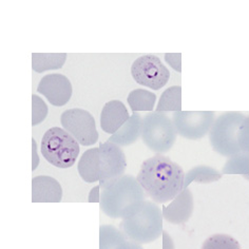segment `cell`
Wrapping results in <instances>:
<instances>
[{
  "label": "cell",
  "instance_id": "26",
  "mask_svg": "<svg viewBox=\"0 0 249 249\" xmlns=\"http://www.w3.org/2000/svg\"><path fill=\"white\" fill-rule=\"evenodd\" d=\"M89 203H99L101 202V186L99 184L95 187H93L92 190L90 191L88 196Z\"/></svg>",
  "mask_w": 249,
  "mask_h": 249
},
{
  "label": "cell",
  "instance_id": "2",
  "mask_svg": "<svg viewBox=\"0 0 249 249\" xmlns=\"http://www.w3.org/2000/svg\"><path fill=\"white\" fill-rule=\"evenodd\" d=\"M213 149L223 157L231 158L249 151V118L238 111L224 112L215 118L209 131Z\"/></svg>",
  "mask_w": 249,
  "mask_h": 249
},
{
  "label": "cell",
  "instance_id": "4",
  "mask_svg": "<svg viewBox=\"0 0 249 249\" xmlns=\"http://www.w3.org/2000/svg\"><path fill=\"white\" fill-rule=\"evenodd\" d=\"M163 210L153 201H145L131 215L122 220L120 227L130 240L149 244L163 234Z\"/></svg>",
  "mask_w": 249,
  "mask_h": 249
},
{
  "label": "cell",
  "instance_id": "20",
  "mask_svg": "<svg viewBox=\"0 0 249 249\" xmlns=\"http://www.w3.org/2000/svg\"><path fill=\"white\" fill-rule=\"evenodd\" d=\"M128 104L133 112L138 111H152L157 96L154 93L144 90V89H135L129 93Z\"/></svg>",
  "mask_w": 249,
  "mask_h": 249
},
{
  "label": "cell",
  "instance_id": "29",
  "mask_svg": "<svg viewBox=\"0 0 249 249\" xmlns=\"http://www.w3.org/2000/svg\"><path fill=\"white\" fill-rule=\"evenodd\" d=\"M163 245L164 249H174V244L171 236L166 231H163Z\"/></svg>",
  "mask_w": 249,
  "mask_h": 249
},
{
  "label": "cell",
  "instance_id": "16",
  "mask_svg": "<svg viewBox=\"0 0 249 249\" xmlns=\"http://www.w3.org/2000/svg\"><path fill=\"white\" fill-rule=\"evenodd\" d=\"M80 178L87 183L98 182L99 179V149L91 148L83 153L77 165Z\"/></svg>",
  "mask_w": 249,
  "mask_h": 249
},
{
  "label": "cell",
  "instance_id": "7",
  "mask_svg": "<svg viewBox=\"0 0 249 249\" xmlns=\"http://www.w3.org/2000/svg\"><path fill=\"white\" fill-rule=\"evenodd\" d=\"M60 124L79 145L92 146L98 141L95 120L89 111L78 108L66 110L60 115Z\"/></svg>",
  "mask_w": 249,
  "mask_h": 249
},
{
  "label": "cell",
  "instance_id": "28",
  "mask_svg": "<svg viewBox=\"0 0 249 249\" xmlns=\"http://www.w3.org/2000/svg\"><path fill=\"white\" fill-rule=\"evenodd\" d=\"M117 249H144L142 247L141 244H139V243H136L132 240H126L124 243H122V244L118 246Z\"/></svg>",
  "mask_w": 249,
  "mask_h": 249
},
{
  "label": "cell",
  "instance_id": "13",
  "mask_svg": "<svg viewBox=\"0 0 249 249\" xmlns=\"http://www.w3.org/2000/svg\"><path fill=\"white\" fill-rule=\"evenodd\" d=\"M61 198L62 189L57 179L48 176H39L33 178V203H59Z\"/></svg>",
  "mask_w": 249,
  "mask_h": 249
},
{
  "label": "cell",
  "instance_id": "12",
  "mask_svg": "<svg viewBox=\"0 0 249 249\" xmlns=\"http://www.w3.org/2000/svg\"><path fill=\"white\" fill-rule=\"evenodd\" d=\"M194 207L192 192L188 188H185L168 206L163 208V216L171 224H184L189 221L194 213Z\"/></svg>",
  "mask_w": 249,
  "mask_h": 249
},
{
  "label": "cell",
  "instance_id": "3",
  "mask_svg": "<svg viewBox=\"0 0 249 249\" xmlns=\"http://www.w3.org/2000/svg\"><path fill=\"white\" fill-rule=\"evenodd\" d=\"M145 200V190L136 178L124 174L101 190V209L111 219H126L138 210Z\"/></svg>",
  "mask_w": 249,
  "mask_h": 249
},
{
  "label": "cell",
  "instance_id": "10",
  "mask_svg": "<svg viewBox=\"0 0 249 249\" xmlns=\"http://www.w3.org/2000/svg\"><path fill=\"white\" fill-rule=\"evenodd\" d=\"M177 132L184 139L196 141L209 133L214 122L213 111H178L173 120Z\"/></svg>",
  "mask_w": 249,
  "mask_h": 249
},
{
  "label": "cell",
  "instance_id": "30",
  "mask_svg": "<svg viewBox=\"0 0 249 249\" xmlns=\"http://www.w3.org/2000/svg\"><path fill=\"white\" fill-rule=\"evenodd\" d=\"M244 178H245L246 179H248V180H249V174H246V176H244Z\"/></svg>",
  "mask_w": 249,
  "mask_h": 249
},
{
  "label": "cell",
  "instance_id": "18",
  "mask_svg": "<svg viewBox=\"0 0 249 249\" xmlns=\"http://www.w3.org/2000/svg\"><path fill=\"white\" fill-rule=\"evenodd\" d=\"M222 178V173L217 170L213 169V167L209 166H196L192 168L188 172L185 174V182H184V189L188 188V186L194 183H200V184H207L216 182Z\"/></svg>",
  "mask_w": 249,
  "mask_h": 249
},
{
  "label": "cell",
  "instance_id": "19",
  "mask_svg": "<svg viewBox=\"0 0 249 249\" xmlns=\"http://www.w3.org/2000/svg\"><path fill=\"white\" fill-rule=\"evenodd\" d=\"M178 112L182 111V88L173 86L161 93L157 106V112Z\"/></svg>",
  "mask_w": 249,
  "mask_h": 249
},
{
  "label": "cell",
  "instance_id": "24",
  "mask_svg": "<svg viewBox=\"0 0 249 249\" xmlns=\"http://www.w3.org/2000/svg\"><path fill=\"white\" fill-rule=\"evenodd\" d=\"M48 106L38 95H32V124L37 126L46 120L48 116Z\"/></svg>",
  "mask_w": 249,
  "mask_h": 249
},
{
  "label": "cell",
  "instance_id": "27",
  "mask_svg": "<svg viewBox=\"0 0 249 249\" xmlns=\"http://www.w3.org/2000/svg\"><path fill=\"white\" fill-rule=\"evenodd\" d=\"M32 170H35L37 167L39 165V157H38V153H37V144L35 140H32Z\"/></svg>",
  "mask_w": 249,
  "mask_h": 249
},
{
  "label": "cell",
  "instance_id": "23",
  "mask_svg": "<svg viewBox=\"0 0 249 249\" xmlns=\"http://www.w3.org/2000/svg\"><path fill=\"white\" fill-rule=\"evenodd\" d=\"M202 249H241V246L231 235L216 233L204 241Z\"/></svg>",
  "mask_w": 249,
  "mask_h": 249
},
{
  "label": "cell",
  "instance_id": "8",
  "mask_svg": "<svg viewBox=\"0 0 249 249\" xmlns=\"http://www.w3.org/2000/svg\"><path fill=\"white\" fill-rule=\"evenodd\" d=\"M131 75L136 83L153 90L165 87L170 78L167 67L155 55H142L131 66Z\"/></svg>",
  "mask_w": 249,
  "mask_h": 249
},
{
  "label": "cell",
  "instance_id": "22",
  "mask_svg": "<svg viewBox=\"0 0 249 249\" xmlns=\"http://www.w3.org/2000/svg\"><path fill=\"white\" fill-rule=\"evenodd\" d=\"M249 171V154L248 152H241L229 158L223 168L225 174H243L246 176Z\"/></svg>",
  "mask_w": 249,
  "mask_h": 249
},
{
  "label": "cell",
  "instance_id": "1",
  "mask_svg": "<svg viewBox=\"0 0 249 249\" xmlns=\"http://www.w3.org/2000/svg\"><path fill=\"white\" fill-rule=\"evenodd\" d=\"M136 179L154 203L165 204L184 190L185 173L176 161L155 154L144 160Z\"/></svg>",
  "mask_w": 249,
  "mask_h": 249
},
{
  "label": "cell",
  "instance_id": "11",
  "mask_svg": "<svg viewBox=\"0 0 249 249\" xmlns=\"http://www.w3.org/2000/svg\"><path fill=\"white\" fill-rule=\"evenodd\" d=\"M37 91L46 96L49 103L55 107H61L70 101L72 96V85L62 74L54 73L43 76L37 87Z\"/></svg>",
  "mask_w": 249,
  "mask_h": 249
},
{
  "label": "cell",
  "instance_id": "25",
  "mask_svg": "<svg viewBox=\"0 0 249 249\" xmlns=\"http://www.w3.org/2000/svg\"><path fill=\"white\" fill-rule=\"evenodd\" d=\"M165 60L169 64L170 67H172L174 70H177L178 72L182 71V54L180 53H176V54H171V53H167L165 54Z\"/></svg>",
  "mask_w": 249,
  "mask_h": 249
},
{
  "label": "cell",
  "instance_id": "5",
  "mask_svg": "<svg viewBox=\"0 0 249 249\" xmlns=\"http://www.w3.org/2000/svg\"><path fill=\"white\" fill-rule=\"evenodd\" d=\"M41 154L50 164L57 168L72 167L79 155V142L64 128L53 127L43 134Z\"/></svg>",
  "mask_w": 249,
  "mask_h": 249
},
{
  "label": "cell",
  "instance_id": "6",
  "mask_svg": "<svg viewBox=\"0 0 249 249\" xmlns=\"http://www.w3.org/2000/svg\"><path fill=\"white\" fill-rule=\"evenodd\" d=\"M178 132L170 117L164 112H151L142 117V140L144 144L157 154L170 150L176 144Z\"/></svg>",
  "mask_w": 249,
  "mask_h": 249
},
{
  "label": "cell",
  "instance_id": "21",
  "mask_svg": "<svg viewBox=\"0 0 249 249\" xmlns=\"http://www.w3.org/2000/svg\"><path fill=\"white\" fill-rule=\"evenodd\" d=\"M129 238L122 230L111 225L99 227V249H117Z\"/></svg>",
  "mask_w": 249,
  "mask_h": 249
},
{
  "label": "cell",
  "instance_id": "14",
  "mask_svg": "<svg viewBox=\"0 0 249 249\" xmlns=\"http://www.w3.org/2000/svg\"><path fill=\"white\" fill-rule=\"evenodd\" d=\"M130 118V114L121 101H110L106 103L101 113V127L103 131L114 134Z\"/></svg>",
  "mask_w": 249,
  "mask_h": 249
},
{
  "label": "cell",
  "instance_id": "17",
  "mask_svg": "<svg viewBox=\"0 0 249 249\" xmlns=\"http://www.w3.org/2000/svg\"><path fill=\"white\" fill-rule=\"evenodd\" d=\"M66 59V53H33L32 68L37 73L57 70L64 67Z\"/></svg>",
  "mask_w": 249,
  "mask_h": 249
},
{
  "label": "cell",
  "instance_id": "15",
  "mask_svg": "<svg viewBox=\"0 0 249 249\" xmlns=\"http://www.w3.org/2000/svg\"><path fill=\"white\" fill-rule=\"evenodd\" d=\"M142 117L134 112L129 120L114 134L111 135L109 141L120 147L130 146L142 136Z\"/></svg>",
  "mask_w": 249,
  "mask_h": 249
},
{
  "label": "cell",
  "instance_id": "9",
  "mask_svg": "<svg viewBox=\"0 0 249 249\" xmlns=\"http://www.w3.org/2000/svg\"><path fill=\"white\" fill-rule=\"evenodd\" d=\"M99 186L101 190L124 176L126 155L122 147L107 141L99 145Z\"/></svg>",
  "mask_w": 249,
  "mask_h": 249
}]
</instances>
